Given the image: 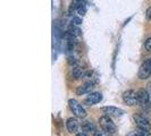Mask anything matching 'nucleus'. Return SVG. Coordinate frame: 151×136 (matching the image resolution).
<instances>
[{"mask_svg":"<svg viewBox=\"0 0 151 136\" xmlns=\"http://www.w3.org/2000/svg\"><path fill=\"white\" fill-rule=\"evenodd\" d=\"M66 127H67L69 133L75 134V133H77L78 128H80V124H78V121H77L76 118H69L66 121Z\"/></svg>","mask_w":151,"mask_h":136,"instance_id":"nucleus-10","label":"nucleus"},{"mask_svg":"<svg viewBox=\"0 0 151 136\" xmlns=\"http://www.w3.org/2000/svg\"><path fill=\"white\" fill-rule=\"evenodd\" d=\"M147 91H148V93H149V98H150V103H151V83H148L147 85Z\"/></svg>","mask_w":151,"mask_h":136,"instance_id":"nucleus-19","label":"nucleus"},{"mask_svg":"<svg viewBox=\"0 0 151 136\" xmlns=\"http://www.w3.org/2000/svg\"><path fill=\"white\" fill-rule=\"evenodd\" d=\"M148 61H149V62H150V65H151V58H150V59H149V60H148Z\"/></svg>","mask_w":151,"mask_h":136,"instance_id":"nucleus-23","label":"nucleus"},{"mask_svg":"<svg viewBox=\"0 0 151 136\" xmlns=\"http://www.w3.org/2000/svg\"><path fill=\"white\" fill-rule=\"evenodd\" d=\"M82 4H83V0H73L69 5V8H68V14H72L74 10H77Z\"/></svg>","mask_w":151,"mask_h":136,"instance_id":"nucleus-11","label":"nucleus"},{"mask_svg":"<svg viewBox=\"0 0 151 136\" xmlns=\"http://www.w3.org/2000/svg\"><path fill=\"white\" fill-rule=\"evenodd\" d=\"M77 13H78L81 16H83L84 14L86 13V7H85V4H84V2L81 5V6H80V7H78V9H77Z\"/></svg>","mask_w":151,"mask_h":136,"instance_id":"nucleus-16","label":"nucleus"},{"mask_svg":"<svg viewBox=\"0 0 151 136\" xmlns=\"http://www.w3.org/2000/svg\"><path fill=\"white\" fill-rule=\"evenodd\" d=\"M72 24L75 25V26H78L82 24V18L81 17H73L72 18Z\"/></svg>","mask_w":151,"mask_h":136,"instance_id":"nucleus-17","label":"nucleus"},{"mask_svg":"<svg viewBox=\"0 0 151 136\" xmlns=\"http://www.w3.org/2000/svg\"><path fill=\"white\" fill-rule=\"evenodd\" d=\"M151 75V65L149 61H145L144 64L141 65V67L139 69V78L140 79H147V78H149Z\"/></svg>","mask_w":151,"mask_h":136,"instance_id":"nucleus-5","label":"nucleus"},{"mask_svg":"<svg viewBox=\"0 0 151 136\" xmlns=\"http://www.w3.org/2000/svg\"><path fill=\"white\" fill-rule=\"evenodd\" d=\"M129 136H141L140 134H137L136 132H134V133H131V134H129Z\"/></svg>","mask_w":151,"mask_h":136,"instance_id":"nucleus-22","label":"nucleus"},{"mask_svg":"<svg viewBox=\"0 0 151 136\" xmlns=\"http://www.w3.org/2000/svg\"><path fill=\"white\" fill-rule=\"evenodd\" d=\"M94 136H111V134L109 132L105 130V129H102V130H96L94 132Z\"/></svg>","mask_w":151,"mask_h":136,"instance_id":"nucleus-14","label":"nucleus"},{"mask_svg":"<svg viewBox=\"0 0 151 136\" xmlns=\"http://www.w3.org/2000/svg\"><path fill=\"white\" fill-rule=\"evenodd\" d=\"M123 101L127 106H136L139 105L137 102V93L133 90H127L123 93Z\"/></svg>","mask_w":151,"mask_h":136,"instance_id":"nucleus-3","label":"nucleus"},{"mask_svg":"<svg viewBox=\"0 0 151 136\" xmlns=\"http://www.w3.org/2000/svg\"><path fill=\"white\" fill-rule=\"evenodd\" d=\"M101 100H102L101 93L93 92V93H89V95L84 99V103L88 105V106H94V105L99 103Z\"/></svg>","mask_w":151,"mask_h":136,"instance_id":"nucleus-6","label":"nucleus"},{"mask_svg":"<svg viewBox=\"0 0 151 136\" xmlns=\"http://www.w3.org/2000/svg\"><path fill=\"white\" fill-rule=\"evenodd\" d=\"M136 133H137V134H140L141 136H151L150 130H147V129L137 128L136 129Z\"/></svg>","mask_w":151,"mask_h":136,"instance_id":"nucleus-15","label":"nucleus"},{"mask_svg":"<svg viewBox=\"0 0 151 136\" xmlns=\"http://www.w3.org/2000/svg\"><path fill=\"white\" fill-rule=\"evenodd\" d=\"M82 129L83 132H96V126L92 124V121H84L82 124Z\"/></svg>","mask_w":151,"mask_h":136,"instance_id":"nucleus-12","label":"nucleus"},{"mask_svg":"<svg viewBox=\"0 0 151 136\" xmlns=\"http://www.w3.org/2000/svg\"><path fill=\"white\" fill-rule=\"evenodd\" d=\"M145 49L149 51V52H151V38H149L147 41H145Z\"/></svg>","mask_w":151,"mask_h":136,"instance_id":"nucleus-18","label":"nucleus"},{"mask_svg":"<svg viewBox=\"0 0 151 136\" xmlns=\"http://www.w3.org/2000/svg\"><path fill=\"white\" fill-rule=\"evenodd\" d=\"M93 89H94V84L92 83V82H88V83L82 84L81 86H78V87L76 89V94H77V95L88 94V93H91Z\"/></svg>","mask_w":151,"mask_h":136,"instance_id":"nucleus-9","label":"nucleus"},{"mask_svg":"<svg viewBox=\"0 0 151 136\" xmlns=\"http://www.w3.org/2000/svg\"><path fill=\"white\" fill-rule=\"evenodd\" d=\"M101 111L109 117H121L124 115V110L117 107H104L101 108Z\"/></svg>","mask_w":151,"mask_h":136,"instance_id":"nucleus-4","label":"nucleus"},{"mask_svg":"<svg viewBox=\"0 0 151 136\" xmlns=\"http://www.w3.org/2000/svg\"><path fill=\"white\" fill-rule=\"evenodd\" d=\"M76 136H88V134H86L85 132H81V133H77Z\"/></svg>","mask_w":151,"mask_h":136,"instance_id":"nucleus-21","label":"nucleus"},{"mask_svg":"<svg viewBox=\"0 0 151 136\" xmlns=\"http://www.w3.org/2000/svg\"><path fill=\"white\" fill-rule=\"evenodd\" d=\"M68 32H69V33H72L74 37H80V35H81V31H80V29L75 27V25H73V26L69 29Z\"/></svg>","mask_w":151,"mask_h":136,"instance_id":"nucleus-13","label":"nucleus"},{"mask_svg":"<svg viewBox=\"0 0 151 136\" xmlns=\"http://www.w3.org/2000/svg\"><path fill=\"white\" fill-rule=\"evenodd\" d=\"M68 105H69V108L72 110V112L74 113V116L77 117V118H85L86 117V111L84 109L81 103H78L76 100L74 99H70L68 101Z\"/></svg>","mask_w":151,"mask_h":136,"instance_id":"nucleus-1","label":"nucleus"},{"mask_svg":"<svg viewBox=\"0 0 151 136\" xmlns=\"http://www.w3.org/2000/svg\"><path fill=\"white\" fill-rule=\"evenodd\" d=\"M99 122H100V126L102 127V129H105V130H107V132H109L110 134H115V133H116L117 127H116V125L114 124V121L110 119L109 116L105 115V116L100 117Z\"/></svg>","mask_w":151,"mask_h":136,"instance_id":"nucleus-2","label":"nucleus"},{"mask_svg":"<svg viewBox=\"0 0 151 136\" xmlns=\"http://www.w3.org/2000/svg\"><path fill=\"white\" fill-rule=\"evenodd\" d=\"M136 93H137V102L140 106H145L148 102H150L149 93L147 89H140L136 91Z\"/></svg>","mask_w":151,"mask_h":136,"instance_id":"nucleus-7","label":"nucleus"},{"mask_svg":"<svg viewBox=\"0 0 151 136\" xmlns=\"http://www.w3.org/2000/svg\"><path fill=\"white\" fill-rule=\"evenodd\" d=\"M134 121H135L137 128L151 130V124L149 122L148 119H145V118L141 117V116H134Z\"/></svg>","mask_w":151,"mask_h":136,"instance_id":"nucleus-8","label":"nucleus"},{"mask_svg":"<svg viewBox=\"0 0 151 136\" xmlns=\"http://www.w3.org/2000/svg\"><path fill=\"white\" fill-rule=\"evenodd\" d=\"M147 18H148L149 21H151V7L147 10Z\"/></svg>","mask_w":151,"mask_h":136,"instance_id":"nucleus-20","label":"nucleus"}]
</instances>
